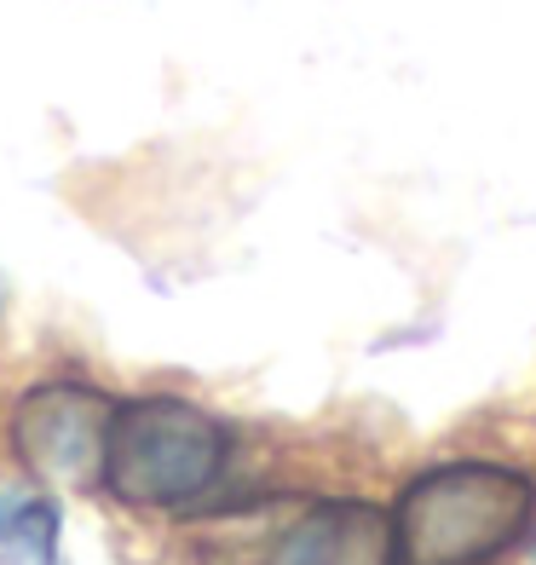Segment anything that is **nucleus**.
<instances>
[{"label":"nucleus","instance_id":"obj_1","mask_svg":"<svg viewBox=\"0 0 536 565\" xmlns=\"http://www.w3.org/2000/svg\"><path fill=\"white\" fill-rule=\"evenodd\" d=\"M536 491L502 461H444L404 484L393 508L398 565H491L530 525Z\"/></svg>","mask_w":536,"mask_h":565},{"label":"nucleus","instance_id":"obj_2","mask_svg":"<svg viewBox=\"0 0 536 565\" xmlns=\"http://www.w3.org/2000/svg\"><path fill=\"white\" fill-rule=\"evenodd\" d=\"M225 468V427L191 398L116 404L105 445V491L127 508H179L202 497Z\"/></svg>","mask_w":536,"mask_h":565},{"label":"nucleus","instance_id":"obj_3","mask_svg":"<svg viewBox=\"0 0 536 565\" xmlns=\"http://www.w3.org/2000/svg\"><path fill=\"white\" fill-rule=\"evenodd\" d=\"M110 416L116 404L75 381H53V387L23 393L12 409V445L58 491H87L105 479V445H110Z\"/></svg>","mask_w":536,"mask_h":565},{"label":"nucleus","instance_id":"obj_4","mask_svg":"<svg viewBox=\"0 0 536 565\" xmlns=\"http://www.w3.org/2000/svg\"><path fill=\"white\" fill-rule=\"evenodd\" d=\"M266 565H398L393 513L375 502H318L277 536Z\"/></svg>","mask_w":536,"mask_h":565},{"label":"nucleus","instance_id":"obj_5","mask_svg":"<svg viewBox=\"0 0 536 565\" xmlns=\"http://www.w3.org/2000/svg\"><path fill=\"white\" fill-rule=\"evenodd\" d=\"M0 565H58V508L46 497H0Z\"/></svg>","mask_w":536,"mask_h":565}]
</instances>
